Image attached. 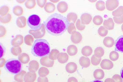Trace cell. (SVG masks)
Instances as JSON below:
<instances>
[{
	"instance_id": "cell-6",
	"label": "cell",
	"mask_w": 123,
	"mask_h": 82,
	"mask_svg": "<svg viewBox=\"0 0 123 82\" xmlns=\"http://www.w3.org/2000/svg\"><path fill=\"white\" fill-rule=\"evenodd\" d=\"M115 51L123 53V35L120 36L115 42Z\"/></svg>"
},
{
	"instance_id": "cell-13",
	"label": "cell",
	"mask_w": 123,
	"mask_h": 82,
	"mask_svg": "<svg viewBox=\"0 0 123 82\" xmlns=\"http://www.w3.org/2000/svg\"><path fill=\"white\" fill-rule=\"evenodd\" d=\"M79 63L81 66L83 67L87 68L90 65V60L88 58L82 56L79 60Z\"/></svg>"
},
{
	"instance_id": "cell-5",
	"label": "cell",
	"mask_w": 123,
	"mask_h": 82,
	"mask_svg": "<svg viewBox=\"0 0 123 82\" xmlns=\"http://www.w3.org/2000/svg\"><path fill=\"white\" fill-rule=\"evenodd\" d=\"M119 4V1L118 0H107L106 4V9L110 11H113L118 7Z\"/></svg>"
},
{
	"instance_id": "cell-19",
	"label": "cell",
	"mask_w": 123,
	"mask_h": 82,
	"mask_svg": "<svg viewBox=\"0 0 123 82\" xmlns=\"http://www.w3.org/2000/svg\"><path fill=\"white\" fill-rule=\"evenodd\" d=\"M114 17H119L123 15V6H119L118 8L114 11L112 13Z\"/></svg>"
},
{
	"instance_id": "cell-31",
	"label": "cell",
	"mask_w": 123,
	"mask_h": 82,
	"mask_svg": "<svg viewBox=\"0 0 123 82\" xmlns=\"http://www.w3.org/2000/svg\"><path fill=\"white\" fill-rule=\"evenodd\" d=\"M20 57L19 60L22 63H27L28 61V57L27 55H25V54L22 55Z\"/></svg>"
},
{
	"instance_id": "cell-28",
	"label": "cell",
	"mask_w": 123,
	"mask_h": 82,
	"mask_svg": "<svg viewBox=\"0 0 123 82\" xmlns=\"http://www.w3.org/2000/svg\"><path fill=\"white\" fill-rule=\"evenodd\" d=\"M101 59V58H97L95 55H93L91 58V62L93 65H97L99 64Z\"/></svg>"
},
{
	"instance_id": "cell-36",
	"label": "cell",
	"mask_w": 123,
	"mask_h": 82,
	"mask_svg": "<svg viewBox=\"0 0 123 82\" xmlns=\"http://www.w3.org/2000/svg\"><path fill=\"white\" fill-rule=\"evenodd\" d=\"M120 76L123 79V67L121 70Z\"/></svg>"
},
{
	"instance_id": "cell-26",
	"label": "cell",
	"mask_w": 123,
	"mask_h": 82,
	"mask_svg": "<svg viewBox=\"0 0 123 82\" xmlns=\"http://www.w3.org/2000/svg\"><path fill=\"white\" fill-rule=\"evenodd\" d=\"M68 56L66 53H61L59 57V61L60 63H64L68 61Z\"/></svg>"
},
{
	"instance_id": "cell-12",
	"label": "cell",
	"mask_w": 123,
	"mask_h": 82,
	"mask_svg": "<svg viewBox=\"0 0 123 82\" xmlns=\"http://www.w3.org/2000/svg\"><path fill=\"white\" fill-rule=\"evenodd\" d=\"M103 24L108 30H111L114 29L115 23L112 18H109L104 21Z\"/></svg>"
},
{
	"instance_id": "cell-20",
	"label": "cell",
	"mask_w": 123,
	"mask_h": 82,
	"mask_svg": "<svg viewBox=\"0 0 123 82\" xmlns=\"http://www.w3.org/2000/svg\"><path fill=\"white\" fill-rule=\"evenodd\" d=\"M104 51L101 47H98L94 50V55L97 57L101 58L104 55Z\"/></svg>"
},
{
	"instance_id": "cell-25",
	"label": "cell",
	"mask_w": 123,
	"mask_h": 82,
	"mask_svg": "<svg viewBox=\"0 0 123 82\" xmlns=\"http://www.w3.org/2000/svg\"><path fill=\"white\" fill-rule=\"evenodd\" d=\"M78 18V16L74 13H71L68 15L67 19L69 22H72L74 23H75Z\"/></svg>"
},
{
	"instance_id": "cell-8",
	"label": "cell",
	"mask_w": 123,
	"mask_h": 82,
	"mask_svg": "<svg viewBox=\"0 0 123 82\" xmlns=\"http://www.w3.org/2000/svg\"><path fill=\"white\" fill-rule=\"evenodd\" d=\"M100 66L103 69L109 70L113 68L114 64L110 60L105 59L103 60L101 62Z\"/></svg>"
},
{
	"instance_id": "cell-39",
	"label": "cell",
	"mask_w": 123,
	"mask_h": 82,
	"mask_svg": "<svg viewBox=\"0 0 123 82\" xmlns=\"http://www.w3.org/2000/svg\"></svg>"
},
{
	"instance_id": "cell-10",
	"label": "cell",
	"mask_w": 123,
	"mask_h": 82,
	"mask_svg": "<svg viewBox=\"0 0 123 82\" xmlns=\"http://www.w3.org/2000/svg\"><path fill=\"white\" fill-rule=\"evenodd\" d=\"M37 75L35 73L28 72L24 77L25 82H34L37 79Z\"/></svg>"
},
{
	"instance_id": "cell-21",
	"label": "cell",
	"mask_w": 123,
	"mask_h": 82,
	"mask_svg": "<svg viewBox=\"0 0 123 82\" xmlns=\"http://www.w3.org/2000/svg\"><path fill=\"white\" fill-rule=\"evenodd\" d=\"M97 9L100 11H103L105 9V3L104 1L99 0L97 2L96 4Z\"/></svg>"
},
{
	"instance_id": "cell-27",
	"label": "cell",
	"mask_w": 123,
	"mask_h": 82,
	"mask_svg": "<svg viewBox=\"0 0 123 82\" xmlns=\"http://www.w3.org/2000/svg\"><path fill=\"white\" fill-rule=\"evenodd\" d=\"M110 58L111 60L115 61L117 60L119 58V54L116 51H112L110 54Z\"/></svg>"
},
{
	"instance_id": "cell-33",
	"label": "cell",
	"mask_w": 123,
	"mask_h": 82,
	"mask_svg": "<svg viewBox=\"0 0 123 82\" xmlns=\"http://www.w3.org/2000/svg\"><path fill=\"white\" fill-rule=\"evenodd\" d=\"M38 82H49V81L47 77H43L39 76L37 80Z\"/></svg>"
},
{
	"instance_id": "cell-4",
	"label": "cell",
	"mask_w": 123,
	"mask_h": 82,
	"mask_svg": "<svg viewBox=\"0 0 123 82\" xmlns=\"http://www.w3.org/2000/svg\"><path fill=\"white\" fill-rule=\"evenodd\" d=\"M27 24L31 29L34 30H38L41 26V18L38 15L33 14L27 18Z\"/></svg>"
},
{
	"instance_id": "cell-1",
	"label": "cell",
	"mask_w": 123,
	"mask_h": 82,
	"mask_svg": "<svg viewBox=\"0 0 123 82\" xmlns=\"http://www.w3.org/2000/svg\"><path fill=\"white\" fill-rule=\"evenodd\" d=\"M46 31L52 35H61L68 29L70 25L67 18L57 13L49 16L44 22Z\"/></svg>"
},
{
	"instance_id": "cell-15",
	"label": "cell",
	"mask_w": 123,
	"mask_h": 82,
	"mask_svg": "<svg viewBox=\"0 0 123 82\" xmlns=\"http://www.w3.org/2000/svg\"><path fill=\"white\" fill-rule=\"evenodd\" d=\"M93 50L91 47L86 46L83 48L81 50V52L83 55L86 57L90 56L92 54Z\"/></svg>"
},
{
	"instance_id": "cell-32",
	"label": "cell",
	"mask_w": 123,
	"mask_h": 82,
	"mask_svg": "<svg viewBox=\"0 0 123 82\" xmlns=\"http://www.w3.org/2000/svg\"><path fill=\"white\" fill-rule=\"evenodd\" d=\"M68 29V31L70 34L71 33L72 31L76 30L75 26L74 24L73 23H70Z\"/></svg>"
},
{
	"instance_id": "cell-30",
	"label": "cell",
	"mask_w": 123,
	"mask_h": 82,
	"mask_svg": "<svg viewBox=\"0 0 123 82\" xmlns=\"http://www.w3.org/2000/svg\"><path fill=\"white\" fill-rule=\"evenodd\" d=\"M113 18L114 22L116 23L120 24L123 23V15L120 17H114Z\"/></svg>"
},
{
	"instance_id": "cell-9",
	"label": "cell",
	"mask_w": 123,
	"mask_h": 82,
	"mask_svg": "<svg viewBox=\"0 0 123 82\" xmlns=\"http://www.w3.org/2000/svg\"><path fill=\"white\" fill-rule=\"evenodd\" d=\"M80 18L81 23L83 25H88L92 21V17L90 14L85 13L81 15Z\"/></svg>"
},
{
	"instance_id": "cell-17",
	"label": "cell",
	"mask_w": 123,
	"mask_h": 82,
	"mask_svg": "<svg viewBox=\"0 0 123 82\" xmlns=\"http://www.w3.org/2000/svg\"><path fill=\"white\" fill-rule=\"evenodd\" d=\"M94 77L97 80H101L104 78V71L101 69L95 70L93 73Z\"/></svg>"
},
{
	"instance_id": "cell-38",
	"label": "cell",
	"mask_w": 123,
	"mask_h": 82,
	"mask_svg": "<svg viewBox=\"0 0 123 82\" xmlns=\"http://www.w3.org/2000/svg\"><path fill=\"white\" fill-rule=\"evenodd\" d=\"M121 28L122 30L123 31V24L122 25Z\"/></svg>"
},
{
	"instance_id": "cell-18",
	"label": "cell",
	"mask_w": 123,
	"mask_h": 82,
	"mask_svg": "<svg viewBox=\"0 0 123 82\" xmlns=\"http://www.w3.org/2000/svg\"><path fill=\"white\" fill-rule=\"evenodd\" d=\"M67 52L70 56L75 55L78 52L77 48L75 45H70L68 47Z\"/></svg>"
},
{
	"instance_id": "cell-14",
	"label": "cell",
	"mask_w": 123,
	"mask_h": 82,
	"mask_svg": "<svg viewBox=\"0 0 123 82\" xmlns=\"http://www.w3.org/2000/svg\"><path fill=\"white\" fill-rule=\"evenodd\" d=\"M103 43L105 47L108 48L112 47L115 43L114 39L112 37H107L104 38Z\"/></svg>"
},
{
	"instance_id": "cell-11",
	"label": "cell",
	"mask_w": 123,
	"mask_h": 82,
	"mask_svg": "<svg viewBox=\"0 0 123 82\" xmlns=\"http://www.w3.org/2000/svg\"><path fill=\"white\" fill-rule=\"evenodd\" d=\"M77 69V66L76 63L70 62L68 63L66 67V70L68 73L72 74L76 71Z\"/></svg>"
},
{
	"instance_id": "cell-34",
	"label": "cell",
	"mask_w": 123,
	"mask_h": 82,
	"mask_svg": "<svg viewBox=\"0 0 123 82\" xmlns=\"http://www.w3.org/2000/svg\"><path fill=\"white\" fill-rule=\"evenodd\" d=\"M1 47V53H0V59H1L2 57L4 56V53H5V49L4 47L2 45L1 43H0Z\"/></svg>"
},
{
	"instance_id": "cell-22",
	"label": "cell",
	"mask_w": 123,
	"mask_h": 82,
	"mask_svg": "<svg viewBox=\"0 0 123 82\" xmlns=\"http://www.w3.org/2000/svg\"><path fill=\"white\" fill-rule=\"evenodd\" d=\"M99 35L101 37H105L107 35L108 30L104 26H101L98 30Z\"/></svg>"
},
{
	"instance_id": "cell-35",
	"label": "cell",
	"mask_w": 123,
	"mask_h": 82,
	"mask_svg": "<svg viewBox=\"0 0 123 82\" xmlns=\"http://www.w3.org/2000/svg\"><path fill=\"white\" fill-rule=\"evenodd\" d=\"M68 82H78L76 79L72 77H70L68 80Z\"/></svg>"
},
{
	"instance_id": "cell-24",
	"label": "cell",
	"mask_w": 123,
	"mask_h": 82,
	"mask_svg": "<svg viewBox=\"0 0 123 82\" xmlns=\"http://www.w3.org/2000/svg\"><path fill=\"white\" fill-rule=\"evenodd\" d=\"M93 23L97 25H100L103 23V18L101 16L98 15L94 16L93 18Z\"/></svg>"
},
{
	"instance_id": "cell-3",
	"label": "cell",
	"mask_w": 123,
	"mask_h": 82,
	"mask_svg": "<svg viewBox=\"0 0 123 82\" xmlns=\"http://www.w3.org/2000/svg\"><path fill=\"white\" fill-rule=\"evenodd\" d=\"M4 68L8 73L17 74L20 72L22 69L23 65L21 62L16 59H10L5 62Z\"/></svg>"
},
{
	"instance_id": "cell-37",
	"label": "cell",
	"mask_w": 123,
	"mask_h": 82,
	"mask_svg": "<svg viewBox=\"0 0 123 82\" xmlns=\"http://www.w3.org/2000/svg\"><path fill=\"white\" fill-rule=\"evenodd\" d=\"M104 82L103 81L98 80H95L94 81H92L91 82Z\"/></svg>"
},
{
	"instance_id": "cell-7",
	"label": "cell",
	"mask_w": 123,
	"mask_h": 82,
	"mask_svg": "<svg viewBox=\"0 0 123 82\" xmlns=\"http://www.w3.org/2000/svg\"><path fill=\"white\" fill-rule=\"evenodd\" d=\"M82 36L79 32L74 31L71 36V40L72 42L75 44L80 43L82 41Z\"/></svg>"
},
{
	"instance_id": "cell-29",
	"label": "cell",
	"mask_w": 123,
	"mask_h": 82,
	"mask_svg": "<svg viewBox=\"0 0 123 82\" xmlns=\"http://www.w3.org/2000/svg\"><path fill=\"white\" fill-rule=\"evenodd\" d=\"M76 26L77 29L80 31L84 30L85 29L86 27L85 25H83L81 23V20L80 19H78L77 20L76 23Z\"/></svg>"
},
{
	"instance_id": "cell-16",
	"label": "cell",
	"mask_w": 123,
	"mask_h": 82,
	"mask_svg": "<svg viewBox=\"0 0 123 82\" xmlns=\"http://www.w3.org/2000/svg\"><path fill=\"white\" fill-rule=\"evenodd\" d=\"M26 74L25 71L22 70L20 72L16 74L14 76V79L17 82H24V77Z\"/></svg>"
},
{
	"instance_id": "cell-2",
	"label": "cell",
	"mask_w": 123,
	"mask_h": 82,
	"mask_svg": "<svg viewBox=\"0 0 123 82\" xmlns=\"http://www.w3.org/2000/svg\"><path fill=\"white\" fill-rule=\"evenodd\" d=\"M31 52L34 56L43 58L47 56L50 53L49 42L46 39H38L35 40L32 47Z\"/></svg>"
},
{
	"instance_id": "cell-23",
	"label": "cell",
	"mask_w": 123,
	"mask_h": 82,
	"mask_svg": "<svg viewBox=\"0 0 123 82\" xmlns=\"http://www.w3.org/2000/svg\"><path fill=\"white\" fill-rule=\"evenodd\" d=\"M38 73L39 76L44 77H46L49 74V71L48 69L43 67L39 70Z\"/></svg>"
}]
</instances>
